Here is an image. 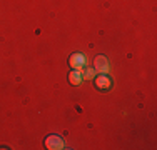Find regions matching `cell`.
<instances>
[{"instance_id": "1", "label": "cell", "mask_w": 157, "mask_h": 150, "mask_svg": "<svg viewBox=\"0 0 157 150\" xmlns=\"http://www.w3.org/2000/svg\"><path fill=\"white\" fill-rule=\"evenodd\" d=\"M70 67H72L74 70H84L85 65H87V58H85L84 54H72L70 55V60H69Z\"/></svg>"}, {"instance_id": "2", "label": "cell", "mask_w": 157, "mask_h": 150, "mask_svg": "<svg viewBox=\"0 0 157 150\" xmlns=\"http://www.w3.org/2000/svg\"><path fill=\"white\" fill-rule=\"evenodd\" d=\"M94 69H95V72H99V73H107L109 72L110 67H109V60H107V57L97 55L95 60H94Z\"/></svg>"}, {"instance_id": "3", "label": "cell", "mask_w": 157, "mask_h": 150, "mask_svg": "<svg viewBox=\"0 0 157 150\" xmlns=\"http://www.w3.org/2000/svg\"><path fill=\"white\" fill-rule=\"evenodd\" d=\"M45 147L48 150H62L63 148V140L59 135H48L45 138Z\"/></svg>"}, {"instance_id": "4", "label": "cell", "mask_w": 157, "mask_h": 150, "mask_svg": "<svg viewBox=\"0 0 157 150\" xmlns=\"http://www.w3.org/2000/svg\"><path fill=\"white\" fill-rule=\"evenodd\" d=\"M110 85H112V82H110V78L107 77V73H100L99 77L95 78V87L99 90H109Z\"/></svg>"}, {"instance_id": "5", "label": "cell", "mask_w": 157, "mask_h": 150, "mask_svg": "<svg viewBox=\"0 0 157 150\" xmlns=\"http://www.w3.org/2000/svg\"><path fill=\"white\" fill-rule=\"evenodd\" d=\"M69 80L72 85H80L82 80H84V77H82V72L80 70H72V72L69 73Z\"/></svg>"}, {"instance_id": "6", "label": "cell", "mask_w": 157, "mask_h": 150, "mask_svg": "<svg viewBox=\"0 0 157 150\" xmlns=\"http://www.w3.org/2000/svg\"><path fill=\"white\" fill-rule=\"evenodd\" d=\"M82 77H84V80H92L95 77V69L94 67H85L82 70Z\"/></svg>"}]
</instances>
